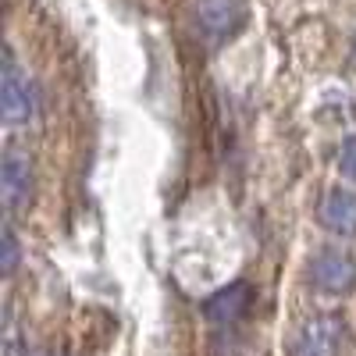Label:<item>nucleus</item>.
Segmentation results:
<instances>
[{
  "mask_svg": "<svg viewBox=\"0 0 356 356\" xmlns=\"http://www.w3.org/2000/svg\"><path fill=\"white\" fill-rule=\"evenodd\" d=\"M0 114L8 129L33 125L40 118V86L29 79L11 50H4V72H0Z\"/></svg>",
  "mask_w": 356,
  "mask_h": 356,
  "instance_id": "obj_1",
  "label": "nucleus"
},
{
  "mask_svg": "<svg viewBox=\"0 0 356 356\" xmlns=\"http://www.w3.org/2000/svg\"><path fill=\"white\" fill-rule=\"evenodd\" d=\"M346 346V321L339 314L310 317L292 339V356H339Z\"/></svg>",
  "mask_w": 356,
  "mask_h": 356,
  "instance_id": "obj_2",
  "label": "nucleus"
},
{
  "mask_svg": "<svg viewBox=\"0 0 356 356\" xmlns=\"http://www.w3.org/2000/svg\"><path fill=\"white\" fill-rule=\"evenodd\" d=\"M33 189H36V168H33V161H29V154L8 150L4 164H0V196H4V211L8 214L25 211L29 200H33Z\"/></svg>",
  "mask_w": 356,
  "mask_h": 356,
  "instance_id": "obj_3",
  "label": "nucleus"
},
{
  "mask_svg": "<svg viewBox=\"0 0 356 356\" xmlns=\"http://www.w3.org/2000/svg\"><path fill=\"white\" fill-rule=\"evenodd\" d=\"M196 22L211 43H225L243 33L246 4L243 0H196Z\"/></svg>",
  "mask_w": 356,
  "mask_h": 356,
  "instance_id": "obj_4",
  "label": "nucleus"
},
{
  "mask_svg": "<svg viewBox=\"0 0 356 356\" xmlns=\"http://www.w3.org/2000/svg\"><path fill=\"white\" fill-rule=\"evenodd\" d=\"M310 282L317 292H332V296L353 292L356 289V257L339 253V250H321L310 260Z\"/></svg>",
  "mask_w": 356,
  "mask_h": 356,
  "instance_id": "obj_5",
  "label": "nucleus"
},
{
  "mask_svg": "<svg viewBox=\"0 0 356 356\" xmlns=\"http://www.w3.org/2000/svg\"><path fill=\"white\" fill-rule=\"evenodd\" d=\"M253 307V289L246 282H232L225 289H218L211 300L203 303V317L214 328H235Z\"/></svg>",
  "mask_w": 356,
  "mask_h": 356,
  "instance_id": "obj_6",
  "label": "nucleus"
},
{
  "mask_svg": "<svg viewBox=\"0 0 356 356\" xmlns=\"http://www.w3.org/2000/svg\"><path fill=\"white\" fill-rule=\"evenodd\" d=\"M317 218H321V225L328 228V232L353 239V235H356V193H349V189H332L328 196L321 200Z\"/></svg>",
  "mask_w": 356,
  "mask_h": 356,
  "instance_id": "obj_7",
  "label": "nucleus"
},
{
  "mask_svg": "<svg viewBox=\"0 0 356 356\" xmlns=\"http://www.w3.org/2000/svg\"><path fill=\"white\" fill-rule=\"evenodd\" d=\"M18 260H22V246H18V239H15V232L4 228V235H0V271L15 275Z\"/></svg>",
  "mask_w": 356,
  "mask_h": 356,
  "instance_id": "obj_8",
  "label": "nucleus"
},
{
  "mask_svg": "<svg viewBox=\"0 0 356 356\" xmlns=\"http://www.w3.org/2000/svg\"><path fill=\"white\" fill-rule=\"evenodd\" d=\"M18 353H25V335L18 332L15 317L8 314L4 317V356H18Z\"/></svg>",
  "mask_w": 356,
  "mask_h": 356,
  "instance_id": "obj_9",
  "label": "nucleus"
},
{
  "mask_svg": "<svg viewBox=\"0 0 356 356\" xmlns=\"http://www.w3.org/2000/svg\"><path fill=\"white\" fill-rule=\"evenodd\" d=\"M339 171L356 182V136H349V139L339 146Z\"/></svg>",
  "mask_w": 356,
  "mask_h": 356,
  "instance_id": "obj_10",
  "label": "nucleus"
},
{
  "mask_svg": "<svg viewBox=\"0 0 356 356\" xmlns=\"http://www.w3.org/2000/svg\"><path fill=\"white\" fill-rule=\"evenodd\" d=\"M353 61H356V36H353Z\"/></svg>",
  "mask_w": 356,
  "mask_h": 356,
  "instance_id": "obj_11",
  "label": "nucleus"
}]
</instances>
